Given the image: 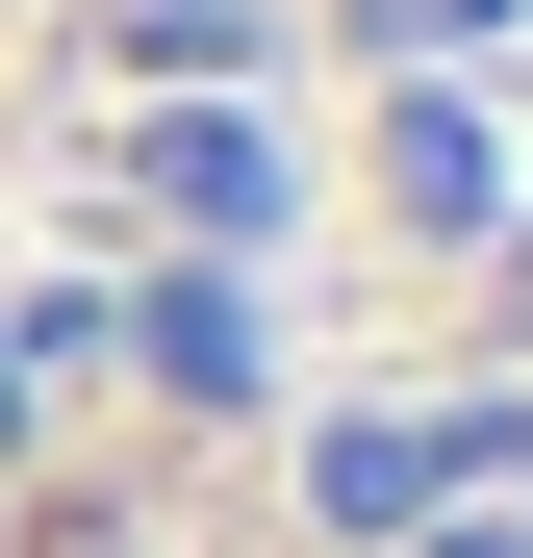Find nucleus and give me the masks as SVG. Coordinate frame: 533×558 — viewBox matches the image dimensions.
I'll return each instance as SVG.
<instances>
[{
    "mask_svg": "<svg viewBox=\"0 0 533 558\" xmlns=\"http://www.w3.org/2000/svg\"><path fill=\"white\" fill-rule=\"evenodd\" d=\"M153 381H178V407H254V279H229V254L153 279Z\"/></svg>",
    "mask_w": 533,
    "mask_h": 558,
    "instance_id": "obj_1",
    "label": "nucleus"
},
{
    "mask_svg": "<svg viewBox=\"0 0 533 558\" xmlns=\"http://www.w3.org/2000/svg\"><path fill=\"white\" fill-rule=\"evenodd\" d=\"M153 153H178V204H204V229H280V128H254V102H178Z\"/></svg>",
    "mask_w": 533,
    "mask_h": 558,
    "instance_id": "obj_2",
    "label": "nucleus"
},
{
    "mask_svg": "<svg viewBox=\"0 0 533 558\" xmlns=\"http://www.w3.org/2000/svg\"><path fill=\"white\" fill-rule=\"evenodd\" d=\"M483 178H508L483 102H407V128H381V204H407V229H483Z\"/></svg>",
    "mask_w": 533,
    "mask_h": 558,
    "instance_id": "obj_3",
    "label": "nucleus"
},
{
    "mask_svg": "<svg viewBox=\"0 0 533 558\" xmlns=\"http://www.w3.org/2000/svg\"><path fill=\"white\" fill-rule=\"evenodd\" d=\"M355 26H381V51L432 76V51H483V26H508V0H355Z\"/></svg>",
    "mask_w": 533,
    "mask_h": 558,
    "instance_id": "obj_4",
    "label": "nucleus"
},
{
    "mask_svg": "<svg viewBox=\"0 0 533 558\" xmlns=\"http://www.w3.org/2000/svg\"><path fill=\"white\" fill-rule=\"evenodd\" d=\"M128 51H229L254 76V0H128Z\"/></svg>",
    "mask_w": 533,
    "mask_h": 558,
    "instance_id": "obj_5",
    "label": "nucleus"
}]
</instances>
